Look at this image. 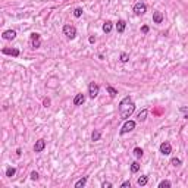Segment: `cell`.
I'll return each instance as SVG.
<instances>
[{"label": "cell", "mask_w": 188, "mask_h": 188, "mask_svg": "<svg viewBox=\"0 0 188 188\" xmlns=\"http://www.w3.org/2000/svg\"><path fill=\"white\" fill-rule=\"evenodd\" d=\"M134 110H135V103L132 101V98L129 96H125L121 100V103H119V115H121V118L123 121L129 119L131 115L134 113Z\"/></svg>", "instance_id": "cell-1"}, {"label": "cell", "mask_w": 188, "mask_h": 188, "mask_svg": "<svg viewBox=\"0 0 188 188\" xmlns=\"http://www.w3.org/2000/svg\"><path fill=\"white\" fill-rule=\"evenodd\" d=\"M135 125H137V122L135 121H131V119H126L125 121V123L122 125V128H121V135H125V134H128V132H131L135 129Z\"/></svg>", "instance_id": "cell-2"}, {"label": "cell", "mask_w": 188, "mask_h": 188, "mask_svg": "<svg viewBox=\"0 0 188 188\" xmlns=\"http://www.w3.org/2000/svg\"><path fill=\"white\" fill-rule=\"evenodd\" d=\"M63 34H65L69 40H74L75 37H76V28H75L74 25L66 24V25H63Z\"/></svg>", "instance_id": "cell-3"}, {"label": "cell", "mask_w": 188, "mask_h": 188, "mask_svg": "<svg viewBox=\"0 0 188 188\" xmlns=\"http://www.w3.org/2000/svg\"><path fill=\"white\" fill-rule=\"evenodd\" d=\"M134 13L137 15V16H141V15H144L146 12H147V5L146 3H143V2H137L135 5H134Z\"/></svg>", "instance_id": "cell-4"}, {"label": "cell", "mask_w": 188, "mask_h": 188, "mask_svg": "<svg viewBox=\"0 0 188 188\" xmlns=\"http://www.w3.org/2000/svg\"><path fill=\"white\" fill-rule=\"evenodd\" d=\"M30 43H31V47H33V49H40V46H41L40 34H38V33H33V34H31Z\"/></svg>", "instance_id": "cell-5"}, {"label": "cell", "mask_w": 188, "mask_h": 188, "mask_svg": "<svg viewBox=\"0 0 188 188\" xmlns=\"http://www.w3.org/2000/svg\"><path fill=\"white\" fill-rule=\"evenodd\" d=\"M98 91H100V87H98L97 82H90L88 84V94H90L91 98H96L98 96Z\"/></svg>", "instance_id": "cell-6"}, {"label": "cell", "mask_w": 188, "mask_h": 188, "mask_svg": "<svg viewBox=\"0 0 188 188\" xmlns=\"http://www.w3.org/2000/svg\"><path fill=\"white\" fill-rule=\"evenodd\" d=\"M159 150H160V153L163 156H169L172 153V146L169 141H163L162 144H160V147H159Z\"/></svg>", "instance_id": "cell-7"}, {"label": "cell", "mask_w": 188, "mask_h": 188, "mask_svg": "<svg viewBox=\"0 0 188 188\" xmlns=\"http://www.w3.org/2000/svg\"><path fill=\"white\" fill-rule=\"evenodd\" d=\"M44 148H46V140H43V138L37 140L35 144H34V151L35 153H41Z\"/></svg>", "instance_id": "cell-8"}, {"label": "cell", "mask_w": 188, "mask_h": 188, "mask_svg": "<svg viewBox=\"0 0 188 188\" xmlns=\"http://www.w3.org/2000/svg\"><path fill=\"white\" fill-rule=\"evenodd\" d=\"M2 37L5 38V40H15L16 38V31L15 30H6V31H3V34H2Z\"/></svg>", "instance_id": "cell-9"}, {"label": "cell", "mask_w": 188, "mask_h": 188, "mask_svg": "<svg viewBox=\"0 0 188 188\" xmlns=\"http://www.w3.org/2000/svg\"><path fill=\"white\" fill-rule=\"evenodd\" d=\"M84 101H85V96H84L82 93H78V94L74 97V105L75 106H81Z\"/></svg>", "instance_id": "cell-10"}, {"label": "cell", "mask_w": 188, "mask_h": 188, "mask_svg": "<svg viewBox=\"0 0 188 188\" xmlns=\"http://www.w3.org/2000/svg\"><path fill=\"white\" fill-rule=\"evenodd\" d=\"M153 22L154 24H162L163 22V13L159 12V10H156L154 13H153Z\"/></svg>", "instance_id": "cell-11"}, {"label": "cell", "mask_w": 188, "mask_h": 188, "mask_svg": "<svg viewBox=\"0 0 188 188\" xmlns=\"http://www.w3.org/2000/svg\"><path fill=\"white\" fill-rule=\"evenodd\" d=\"M2 53H3V55H9V56H13V57L19 56V50L18 49H3Z\"/></svg>", "instance_id": "cell-12"}, {"label": "cell", "mask_w": 188, "mask_h": 188, "mask_svg": "<svg viewBox=\"0 0 188 188\" xmlns=\"http://www.w3.org/2000/svg\"><path fill=\"white\" fill-rule=\"evenodd\" d=\"M125 28H126V22L123 21V19H119L118 22H116V31L119 34H122L125 31Z\"/></svg>", "instance_id": "cell-13"}, {"label": "cell", "mask_w": 188, "mask_h": 188, "mask_svg": "<svg viewBox=\"0 0 188 188\" xmlns=\"http://www.w3.org/2000/svg\"><path fill=\"white\" fill-rule=\"evenodd\" d=\"M100 138H101V132L98 131V129H94L93 134H91V141L93 143H97V141H100Z\"/></svg>", "instance_id": "cell-14"}, {"label": "cell", "mask_w": 188, "mask_h": 188, "mask_svg": "<svg viewBox=\"0 0 188 188\" xmlns=\"http://www.w3.org/2000/svg\"><path fill=\"white\" fill-rule=\"evenodd\" d=\"M137 119H138V122H144V121L147 119V109H143V110L138 113Z\"/></svg>", "instance_id": "cell-15"}, {"label": "cell", "mask_w": 188, "mask_h": 188, "mask_svg": "<svg viewBox=\"0 0 188 188\" xmlns=\"http://www.w3.org/2000/svg\"><path fill=\"white\" fill-rule=\"evenodd\" d=\"M112 28H113V24H112L110 21H106V22L103 24V33L109 34L110 31H112Z\"/></svg>", "instance_id": "cell-16"}, {"label": "cell", "mask_w": 188, "mask_h": 188, "mask_svg": "<svg viewBox=\"0 0 188 188\" xmlns=\"http://www.w3.org/2000/svg\"><path fill=\"white\" fill-rule=\"evenodd\" d=\"M148 182V176L147 175H143V176H140L138 181H137V184H138L140 187H144V185H147Z\"/></svg>", "instance_id": "cell-17"}, {"label": "cell", "mask_w": 188, "mask_h": 188, "mask_svg": "<svg viewBox=\"0 0 188 188\" xmlns=\"http://www.w3.org/2000/svg\"><path fill=\"white\" fill-rule=\"evenodd\" d=\"M87 179H88L87 176H82L81 179H78L76 182H75V188H82L85 184H87Z\"/></svg>", "instance_id": "cell-18"}, {"label": "cell", "mask_w": 188, "mask_h": 188, "mask_svg": "<svg viewBox=\"0 0 188 188\" xmlns=\"http://www.w3.org/2000/svg\"><path fill=\"white\" fill-rule=\"evenodd\" d=\"M106 91L109 93V96H110V97H116V94H118V90H116V88H113L112 85H107Z\"/></svg>", "instance_id": "cell-19"}, {"label": "cell", "mask_w": 188, "mask_h": 188, "mask_svg": "<svg viewBox=\"0 0 188 188\" xmlns=\"http://www.w3.org/2000/svg\"><path fill=\"white\" fill-rule=\"evenodd\" d=\"M132 153H134V156H135L137 159L143 157V154H144V151H143V148H141V147H135V148H134V151H132Z\"/></svg>", "instance_id": "cell-20"}, {"label": "cell", "mask_w": 188, "mask_h": 188, "mask_svg": "<svg viewBox=\"0 0 188 188\" xmlns=\"http://www.w3.org/2000/svg\"><path fill=\"white\" fill-rule=\"evenodd\" d=\"M15 173H16V169H15V168H12V166L6 168V176H8V178H12Z\"/></svg>", "instance_id": "cell-21"}, {"label": "cell", "mask_w": 188, "mask_h": 188, "mask_svg": "<svg viewBox=\"0 0 188 188\" xmlns=\"http://www.w3.org/2000/svg\"><path fill=\"white\" fill-rule=\"evenodd\" d=\"M171 187H172V182L171 181H168V179L162 181V182L159 184V188H171Z\"/></svg>", "instance_id": "cell-22"}, {"label": "cell", "mask_w": 188, "mask_h": 188, "mask_svg": "<svg viewBox=\"0 0 188 188\" xmlns=\"http://www.w3.org/2000/svg\"><path fill=\"white\" fill-rule=\"evenodd\" d=\"M181 163H182V160H181L179 157H172V159H171V165H172V166H181Z\"/></svg>", "instance_id": "cell-23"}, {"label": "cell", "mask_w": 188, "mask_h": 188, "mask_svg": "<svg viewBox=\"0 0 188 188\" xmlns=\"http://www.w3.org/2000/svg\"><path fill=\"white\" fill-rule=\"evenodd\" d=\"M119 60H121L122 63H126V62L129 60V55H128V53H121V56H119Z\"/></svg>", "instance_id": "cell-24"}, {"label": "cell", "mask_w": 188, "mask_h": 188, "mask_svg": "<svg viewBox=\"0 0 188 188\" xmlns=\"http://www.w3.org/2000/svg\"><path fill=\"white\" fill-rule=\"evenodd\" d=\"M138 171H140L138 162H132V163H131V172H132V173H137Z\"/></svg>", "instance_id": "cell-25"}, {"label": "cell", "mask_w": 188, "mask_h": 188, "mask_svg": "<svg viewBox=\"0 0 188 188\" xmlns=\"http://www.w3.org/2000/svg\"><path fill=\"white\" fill-rule=\"evenodd\" d=\"M179 112L182 113V116H184L185 119H188V106H181L179 107Z\"/></svg>", "instance_id": "cell-26"}, {"label": "cell", "mask_w": 188, "mask_h": 188, "mask_svg": "<svg viewBox=\"0 0 188 188\" xmlns=\"http://www.w3.org/2000/svg\"><path fill=\"white\" fill-rule=\"evenodd\" d=\"M82 13H84V10H82V8H76L74 9V16L75 18H81Z\"/></svg>", "instance_id": "cell-27"}, {"label": "cell", "mask_w": 188, "mask_h": 188, "mask_svg": "<svg viewBox=\"0 0 188 188\" xmlns=\"http://www.w3.org/2000/svg\"><path fill=\"white\" fill-rule=\"evenodd\" d=\"M38 178H40V175H38V172H35V171H34V172H31V179H33V181H37V179H38Z\"/></svg>", "instance_id": "cell-28"}, {"label": "cell", "mask_w": 188, "mask_h": 188, "mask_svg": "<svg viewBox=\"0 0 188 188\" xmlns=\"http://www.w3.org/2000/svg\"><path fill=\"white\" fill-rule=\"evenodd\" d=\"M113 185H112V182H109V181H105L103 184H101V188H112Z\"/></svg>", "instance_id": "cell-29"}, {"label": "cell", "mask_w": 188, "mask_h": 188, "mask_svg": "<svg viewBox=\"0 0 188 188\" xmlns=\"http://www.w3.org/2000/svg\"><path fill=\"white\" fill-rule=\"evenodd\" d=\"M121 187H122V188H126V187L131 188V182H129V181H125V182H122V184H121Z\"/></svg>", "instance_id": "cell-30"}, {"label": "cell", "mask_w": 188, "mask_h": 188, "mask_svg": "<svg viewBox=\"0 0 188 188\" xmlns=\"http://www.w3.org/2000/svg\"><path fill=\"white\" fill-rule=\"evenodd\" d=\"M148 30H150V28H148L147 25H144V27H141V33H143V34H147V33H148Z\"/></svg>", "instance_id": "cell-31"}, {"label": "cell", "mask_w": 188, "mask_h": 188, "mask_svg": "<svg viewBox=\"0 0 188 188\" xmlns=\"http://www.w3.org/2000/svg\"><path fill=\"white\" fill-rule=\"evenodd\" d=\"M43 105H44V107H49L50 106V98H44Z\"/></svg>", "instance_id": "cell-32"}, {"label": "cell", "mask_w": 188, "mask_h": 188, "mask_svg": "<svg viewBox=\"0 0 188 188\" xmlns=\"http://www.w3.org/2000/svg\"><path fill=\"white\" fill-rule=\"evenodd\" d=\"M88 41H90L91 44H94V43H96V37H93V35H91L90 38H88Z\"/></svg>", "instance_id": "cell-33"}]
</instances>
